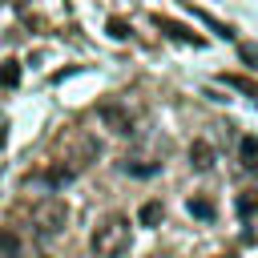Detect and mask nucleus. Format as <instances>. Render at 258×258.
<instances>
[{"label": "nucleus", "mask_w": 258, "mask_h": 258, "mask_svg": "<svg viewBox=\"0 0 258 258\" xmlns=\"http://www.w3.org/2000/svg\"><path fill=\"white\" fill-rule=\"evenodd\" d=\"M4 133H8V121L0 117V145H4Z\"/></svg>", "instance_id": "obj_16"}, {"label": "nucleus", "mask_w": 258, "mask_h": 258, "mask_svg": "<svg viewBox=\"0 0 258 258\" xmlns=\"http://www.w3.org/2000/svg\"><path fill=\"white\" fill-rule=\"evenodd\" d=\"M97 113H101V121H105V125H109L117 137H129V133H137V117H133L125 105H117V101H105Z\"/></svg>", "instance_id": "obj_3"}, {"label": "nucleus", "mask_w": 258, "mask_h": 258, "mask_svg": "<svg viewBox=\"0 0 258 258\" xmlns=\"http://www.w3.org/2000/svg\"><path fill=\"white\" fill-rule=\"evenodd\" d=\"M129 242H133V230H129V218L125 214H105L93 226V234H89L93 258H121L129 250Z\"/></svg>", "instance_id": "obj_1"}, {"label": "nucleus", "mask_w": 258, "mask_h": 258, "mask_svg": "<svg viewBox=\"0 0 258 258\" xmlns=\"http://www.w3.org/2000/svg\"><path fill=\"white\" fill-rule=\"evenodd\" d=\"M189 165H194V169H214V149H210L206 141H194V145H189Z\"/></svg>", "instance_id": "obj_6"}, {"label": "nucleus", "mask_w": 258, "mask_h": 258, "mask_svg": "<svg viewBox=\"0 0 258 258\" xmlns=\"http://www.w3.org/2000/svg\"><path fill=\"white\" fill-rule=\"evenodd\" d=\"M0 258H20V238L12 230H0Z\"/></svg>", "instance_id": "obj_10"}, {"label": "nucleus", "mask_w": 258, "mask_h": 258, "mask_svg": "<svg viewBox=\"0 0 258 258\" xmlns=\"http://www.w3.org/2000/svg\"><path fill=\"white\" fill-rule=\"evenodd\" d=\"M109 36L113 40H129V24L125 20H109Z\"/></svg>", "instance_id": "obj_15"}, {"label": "nucleus", "mask_w": 258, "mask_h": 258, "mask_svg": "<svg viewBox=\"0 0 258 258\" xmlns=\"http://www.w3.org/2000/svg\"><path fill=\"white\" fill-rule=\"evenodd\" d=\"M222 81H226V85H230V89H242V93H246V97H258V85H254V81H250V77H222Z\"/></svg>", "instance_id": "obj_12"}, {"label": "nucleus", "mask_w": 258, "mask_h": 258, "mask_svg": "<svg viewBox=\"0 0 258 258\" xmlns=\"http://www.w3.org/2000/svg\"><path fill=\"white\" fill-rule=\"evenodd\" d=\"M185 206H189V214H194V218H202V222H210V218H214V202H210V198H189Z\"/></svg>", "instance_id": "obj_11"}, {"label": "nucleus", "mask_w": 258, "mask_h": 258, "mask_svg": "<svg viewBox=\"0 0 258 258\" xmlns=\"http://www.w3.org/2000/svg\"><path fill=\"white\" fill-rule=\"evenodd\" d=\"M153 24H157L165 36H173V40H185V44H202V36H198V32H189L185 24H177V20H169V16H153Z\"/></svg>", "instance_id": "obj_5"}, {"label": "nucleus", "mask_w": 258, "mask_h": 258, "mask_svg": "<svg viewBox=\"0 0 258 258\" xmlns=\"http://www.w3.org/2000/svg\"><path fill=\"white\" fill-rule=\"evenodd\" d=\"M238 165H242V169H258V137H242V145H238Z\"/></svg>", "instance_id": "obj_7"}, {"label": "nucleus", "mask_w": 258, "mask_h": 258, "mask_svg": "<svg viewBox=\"0 0 258 258\" xmlns=\"http://www.w3.org/2000/svg\"><path fill=\"white\" fill-rule=\"evenodd\" d=\"M238 52H242V60H246L250 69H258V44H254V40H246V44H238Z\"/></svg>", "instance_id": "obj_14"}, {"label": "nucleus", "mask_w": 258, "mask_h": 258, "mask_svg": "<svg viewBox=\"0 0 258 258\" xmlns=\"http://www.w3.org/2000/svg\"><path fill=\"white\" fill-rule=\"evenodd\" d=\"M226 258H230V254H226Z\"/></svg>", "instance_id": "obj_18"}, {"label": "nucleus", "mask_w": 258, "mask_h": 258, "mask_svg": "<svg viewBox=\"0 0 258 258\" xmlns=\"http://www.w3.org/2000/svg\"><path fill=\"white\" fill-rule=\"evenodd\" d=\"M161 218H165V206H161V202H145V206L137 210V222H141V226H157Z\"/></svg>", "instance_id": "obj_9"}, {"label": "nucleus", "mask_w": 258, "mask_h": 258, "mask_svg": "<svg viewBox=\"0 0 258 258\" xmlns=\"http://www.w3.org/2000/svg\"><path fill=\"white\" fill-rule=\"evenodd\" d=\"M238 214H242V218L258 214V189H250V194H242V198H238Z\"/></svg>", "instance_id": "obj_13"}, {"label": "nucleus", "mask_w": 258, "mask_h": 258, "mask_svg": "<svg viewBox=\"0 0 258 258\" xmlns=\"http://www.w3.org/2000/svg\"><path fill=\"white\" fill-rule=\"evenodd\" d=\"M149 258H165V254H149Z\"/></svg>", "instance_id": "obj_17"}, {"label": "nucleus", "mask_w": 258, "mask_h": 258, "mask_svg": "<svg viewBox=\"0 0 258 258\" xmlns=\"http://www.w3.org/2000/svg\"><path fill=\"white\" fill-rule=\"evenodd\" d=\"M16 85H20V60L8 56L0 60V89H16Z\"/></svg>", "instance_id": "obj_8"}, {"label": "nucleus", "mask_w": 258, "mask_h": 258, "mask_svg": "<svg viewBox=\"0 0 258 258\" xmlns=\"http://www.w3.org/2000/svg\"><path fill=\"white\" fill-rule=\"evenodd\" d=\"M64 222H69V206L60 202V198H40L36 206H32V230L40 234V238H52V234H60L64 230Z\"/></svg>", "instance_id": "obj_2"}, {"label": "nucleus", "mask_w": 258, "mask_h": 258, "mask_svg": "<svg viewBox=\"0 0 258 258\" xmlns=\"http://www.w3.org/2000/svg\"><path fill=\"white\" fill-rule=\"evenodd\" d=\"M77 173H81V161H69V165H48V169L32 173L28 181H44L48 189H56V185H69V181H73Z\"/></svg>", "instance_id": "obj_4"}]
</instances>
